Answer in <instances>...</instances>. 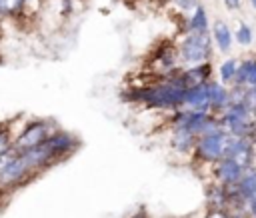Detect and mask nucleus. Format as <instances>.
Masks as SVG:
<instances>
[{"instance_id":"nucleus-1","label":"nucleus","mask_w":256,"mask_h":218,"mask_svg":"<svg viewBox=\"0 0 256 218\" xmlns=\"http://www.w3.org/2000/svg\"><path fill=\"white\" fill-rule=\"evenodd\" d=\"M210 52H212V46H210L208 32H190L180 44L182 60L192 66L206 62L210 58Z\"/></svg>"},{"instance_id":"nucleus-2","label":"nucleus","mask_w":256,"mask_h":218,"mask_svg":"<svg viewBox=\"0 0 256 218\" xmlns=\"http://www.w3.org/2000/svg\"><path fill=\"white\" fill-rule=\"evenodd\" d=\"M230 134L226 130H220L216 134L200 136L196 140V156L204 162H218L226 156V146H228Z\"/></svg>"},{"instance_id":"nucleus-3","label":"nucleus","mask_w":256,"mask_h":218,"mask_svg":"<svg viewBox=\"0 0 256 218\" xmlns=\"http://www.w3.org/2000/svg\"><path fill=\"white\" fill-rule=\"evenodd\" d=\"M50 128L46 122H34L30 126H26V130L18 136L16 140V146L20 150H30V148H36V146H42L48 138H50Z\"/></svg>"},{"instance_id":"nucleus-4","label":"nucleus","mask_w":256,"mask_h":218,"mask_svg":"<svg viewBox=\"0 0 256 218\" xmlns=\"http://www.w3.org/2000/svg\"><path fill=\"white\" fill-rule=\"evenodd\" d=\"M244 172L246 170L234 158H222L216 162V176L226 186H236L240 182V178L244 176Z\"/></svg>"},{"instance_id":"nucleus-5","label":"nucleus","mask_w":256,"mask_h":218,"mask_svg":"<svg viewBox=\"0 0 256 218\" xmlns=\"http://www.w3.org/2000/svg\"><path fill=\"white\" fill-rule=\"evenodd\" d=\"M32 168L28 166V162L24 160V156H16V158H10L8 162H4L2 170H0V182L4 184H14L18 180H22Z\"/></svg>"},{"instance_id":"nucleus-6","label":"nucleus","mask_w":256,"mask_h":218,"mask_svg":"<svg viewBox=\"0 0 256 218\" xmlns=\"http://www.w3.org/2000/svg\"><path fill=\"white\" fill-rule=\"evenodd\" d=\"M184 104L192 106L194 110L208 112L210 110V82H204V84L186 88V100H184Z\"/></svg>"},{"instance_id":"nucleus-7","label":"nucleus","mask_w":256,"mask_h":218,"mask_svg":"<svg viewBox=\"0 0 256 218\" xmlns=\"http://www.w3.org/2000/svg\"><path fill=\"white\" fill-rule=\"evenodd\" d=\"M210 74H212V64L210 62H202V64H196V66L188 68L186 72L178 74V78H180L184 88H192V86L210 82Z\"/></svg>"},{"instance_id":"nucleus-8","label":"nucleus","mask_w":256,"mask_h":218,"mask_svg":"<svg viewBox=\"0 0 256 218\" xmlns=\"http://www.w3.org/2000/svg\"><path fill=\"white\" fill-rule=\"evenodd\" d=\"M234 84L244 88H256V58H246L240 62Z\"/></svg>"},{"instance_id":"nucleus-9","label":"nucleus","mask_w":256,"mask_h":218,"mask_svg":"<svg viewBox=\"0 0 256 218\" xmlns=\"http://www.w3.org/2000/svg\"><path fill=\"white\" fill-rule=\"evenodd\" d=\"M230 106V90L224 88L222 82L210 80V110H226Z\"/></svg>"},{"instance_id":"nucleus-10","label":"nucleus","mask_w":256,"mask_h":218,"mask_svg":"<svg viewBox=\"0 0 256 218\" xmlns=\"http://www.w3.org/2000/svg\"><path fill=\"white\" fill-rule=\"evenodd\" d=\"M212 38H214V42H216V46H218L220 52H230V48H232V30L228 28L226 22H222V20H216L214 22V26H212Z\"/></svg>"},{"instance_id":"nucleus-11","label":"nucleus","mask_w":256,"mask_h":218,"mask_svg":"<svg viewBox=\"0 0 256 218\" xmlns=\"http://www.w3.org/2000/svg\"><path fill=\"white\" fill-rule=\"evenodd\" d=\"M194 138H196V136H194L188 128H176V134H174L172 144H174V148H176V150L186 152V150H190V148H192V144H196V142H194Z\"/></svg>"},{"instance_id":"nucleus-12","label":"nucleus","mask_w":256,"mask_h":218,"mask_svg":"<svg viewBox=\"0 0 256 218\" xmlns=\"http://www.w3.org/2000/svg\"><path fill=\"white\" fill-rule=\"evenodd\" d=\"M238 60H234V58H228V60H224L222 64H220V68H218V72H220V82L222 84H234V78H236V72H238Z\"/></svg>"},{"instance_id":"nucleus-13","label":"nucleus","mask_w":256,"mask_h":218,"mask_svg":"<svg viewBox=\"0 0 256 218\" xmlns=\"http://www.w3.org/2000/svg\"><path fill=\"white\" fill-rule=\"evenodd\" d=\"M190 32H208V16L202 6H198L190 18Z\"/></svg>"},{"instance_id":"nucleus-14","label":"nucleus","mask_w":256,"mask_h":218,"mask_svg":"<svg viewBox=\"0 0 256 218\" xmlns=\"http://www.w3.org/2000/svg\"><path fill=\"white\" fill-rule=\"evenodd\" d=\"M252 28L246 24V22H240L238 30H236V42L242 44V46H250L252 44Z\"/></svg>"},{"instance_id":"nucleus-15","label":"nucleus","mask_w":256,"mask_h":218,"mask_svg":"<svg viewBox=\"0 0 256 218\" xmlns=\"http://www.w3.org/2000/svg\"><path fill=\"white\" fill-rule=\"evenodd\" d=\"M22 0H0V12L2 14H14L20 8Z\"/></svg>"},{"instance_id":"nucleus-16","label":"nucleus","mask_w":256,"mask_h":218,"mask_svg":"<svg viewBox=\"0 0 256 218\" xmlns=\"http://www.w3.org/2000/svg\"><path fill=\"white\" fill-rule=\"evenodd\" d=\"M252 114H256V88H248L246 90V96H244V102H242Z\"/></svg>"},{"instance_id":"nucleus-17","label":"nucleus","mask_w":256,"mask_h":218,"mask_svg":"<svg viewBox=\"0 0 256 218\" xmlns=\"http://www.w3.org/2000/svg\"><path fill=\"white\" fill-rule=\"evenodd\" d=\"M176 2V6L178 8H182V10H196L200 4H198V0H174Z\"/></svg>"},{"instance_id":"nucleus-18","label":"nucleus","mask_w":256,"mask_h":218,"mask_svg":"<svg viewBox=\"0 0 256 218\" xmlns=\"http://www.w3.org/2000/svg\"><path fill=\"white\" fill-rule=\"evenodd\" d=\"M8 134L4 132V130H0V154H4L6 152V148H8Z\"/></svg>"},{"instance_id":"nucleus-19","label":"nucleus","mask_w":256,"mask_h":218,"mask_svg":"<svg viewBox=\"0 0 256 218\" xmlns=\"http://www.w3.org/2000/svg\"><path fill=\"white\" fill-rule=\"evenodd\" d=\"M224 4H226L228 10H238L240 8V0H224Z\"/></svg>"},{"instance_id":"nucleus-20","label":"nucleus","mask_w":256,"mask_h":218,"mask_svg":"<svg viewBox=\"0 0 256 218\" xmlns=\"http://www.w3.org/2000/svg\"><path fill=\"white\" fill-rule=\"evenodd\" d=\"M130 218H148V216H146V212H144V210H140V212H136V214H134V216H130Z\"/></svg>"},{"instance_id":"nucleus-21","label":"nucleus","mask_w":256,"mask_h":218,"mask_svg":"<svg viewBox=\"0 0 256 218\" xmlns=\"http://www.w3.org/2000/svg\"><path fill=\"white\" fill-rule=\"evenodd\" d=\"M250 4H252V8L256 10V0H250Z\"/></svg>"}]
</instances>
